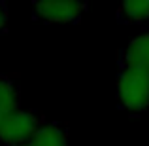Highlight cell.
Returning <instances> with one entry per match:
<instances>
[{"label":"cell","instance_id":"7","mask_svg":"<svg viewBox=\"0 0 149 146\" xmlns=\"http://www.w3.org/2000/svg\"><path fill=\"white\" fill-rule=\"evenodd\" d=\"M117 21L123 25H146L149 23V0H130L117 8Z\"/></svg>","mask_w":149,"mask_h":146},{"label":"cell","instance_id":"5","mask_svg":"<svg viewBox=\"0 0 149 146\" xmlns=\"http://www.w3.org/2000/svg\"><path fill=\"white\" fill-rule=\"evenodd\" d=\"M119 65H134L149 70V30L127 42L119 53Z\"/></svg>","mask_w":149,"mask_h":146},{"label":"cell","instance_id":"4","mask_svg":"<svg viewBox=\"0 0 149 146\" xmlns=\"http://www.w3.org/2000/svg\"><path fill=\"white\" fill-rule=\"evenodd\" d=\"M19 108H21V89L17 80L10 74H0V127Z\"/></svg>","mask_w":149,"mask_h":146},{"label":"cell","instance_id":"3","mask_svg":"<svg viewBox=\"0 0 149 146\" xmlns=\"http://www.w3.org/2000/svg\"><path fill=\"white\" fill-rule=\"evenodd\" d=\"M87 8L85 2L77 0H40L32 4V15L49 25H66L81 21Z\"/></svg>","mask_w":149,"mask_h":146},{"label":"cell","instance_id":"6","mask_svg":"<svg viewBox=\"0 0 149 146\" xmlns=\"http://www.w3.org/2000/svg\"><path fill=\"white\" fill-rule=\"evenodd\" d=\"M17 146H68V131L58 121H47L29 142Z\"/></svg>","mask_w":149,"mask_h":146},{"label":"cell","instance_id":"9","mask_svg":"<svg viewBox=\"0 0 149 146\" xmlns=\"http://www.w3.org/2000/svg\"><path fill=\"white\" fill-rule=\"evenodd\" d=\"M147 146H149V142H147Z\"/></svg>","mask_w":149,"mask_h":146},{"label":"cell","instance_id":"2","mask_svg":"<svg viewBox=\"0 0 149 146\" xmlns=\"http://www.w3.org/2000/svg\"><path fill=\"white\" fill-rule=\"evenodd\" d=\"M47 123L44 116L34 108H19L0 127V146L25 144Z\"/></svg>","mask_w":149,"mask_h":146},{"label":"cell","instance_id":"1","mask_svg":"<svg viewBox=\"0 0 149 146\" xmlns=\"http://www.w3.org/2000/svg\"><path fill=\"white\" fill-rule=\"evenodd\" d=\"M115 95L119 108L132 116L149 110V70L134 65H119L115 78Z\"/></svg>","mask_w":149,"mask_h":146},{"label":"cell","instance_id":"8","mask_svg":"<svg viewBox=\"0 0 149 146\" xmlns=\"http://www.w3.org/2000/svg\"><path fill=\"white\" fill-rule=\"evenodd\" d=\"M8 25H10V11L4 2H0V34L8 32Z\"/></svg>","mask_w":149,"mask_h":146}]
</instances>
